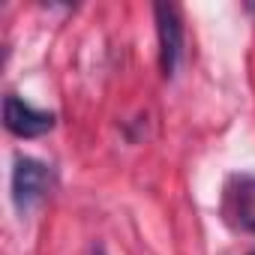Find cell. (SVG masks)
<instances>
[{
	"mask_svg": "<svg viewBox=\"0 0 255 255\" xmlns=\"http://www.w3.org/2000/svg\"><path fill=\"white\" fill-rule=\"evenodd\" d=\"M54 177H51V168L39 159H30V156H18L15 159V168H12V201L18 207V213H27L33 204H39L48 189H51Z\"/></svg>",
	"mask_w": 255,
	"mask_h": 255,
	"instance_id": "6da1fadb",
	"label": "cell"
},
{
	"mask_svg": "<svg viewBox=\"0 0 255 255\" xmlns=\"http://www.w3.org/2000/svg\"><path fill=\"white\" fill-rule=\"evenodd\" d=\"M222 213L234 228L255 234V174H234L225 183Z\"/></svg>",
	"mask_w": 255,
	"mask_h": 255,
	"instance_id": "7a4b0ae2",
	"label": "cell"
},
{
	"mask_svg": "<svg viewBox=\"0 0 255 255\" xmlns=\"http://www.w3.org/2000/svg\"><path fill=\"white\" fill-rule=\"evenodd\" d=\"M153 15H156V36H159V66L165 78H171L177 72L180 51H183V21L177 6L171 3H156Z\"/></svg>",
	"mask_w": 255,
	"mask_h": 255,
	"instance_id": "3957f363",
	"label": "cell"
},
{
	"mask_svg": "<svg viewBox=\"0 0 255 255\" xmlns=\"http://www.w3.org/2000/svg\"><path fill=\"white\" fill-rule=\"evenodd\" d=\"M54 114L51 111H39L33 108L30 102L18 99V96H6L3 99V123H6V129L18 138H39L45 132L54 129Z\"/></svg>",
	"mask_w": 255,
	"mask_h": 255,
	"instance_id": "277c9868",
	"label": "cell"
},
{
	"mask_svg": "<svg viewBox=\"0 0 255 255\" xmlns=\"http://www.w3.org/2000/svg\"><path fill=\"white\" fill-rule=\"evenodd\" d=\"M90 255H105V249H102V246H93V252H90Z\"/></svg>",
	"mask_w": 255,
	"mask_h": 255,
	"instance_id": "5b68a950",
	"label": "cell"
},
{
	"mask_svg": "<svg viewBox=\"0 0 255 255\" xmlns=\"http://www.w3.org/2000/svg\"><path fill=\"white\" fill-rule=\"evenodd\" d=\"M249 255H255V252H249Z\"/></svg>",
	"mask_w": 255,
	"mask_h": 255,
	"instance_id": "8992f818",
	"label": "cell"
}]
</instances>
